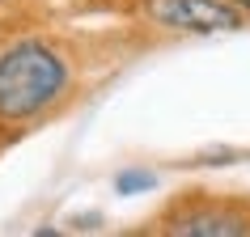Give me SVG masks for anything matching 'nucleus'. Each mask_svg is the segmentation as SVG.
Masks as SVG:
<instances>
[{
    "label": "nucleus",
    "mask_w": 250,
    "mask_h": 237,
    "mask_svg": "<svg viewBox=\"0 0 250 237\" xmlns=\"http://www.w3.org/2000/svg\"><path fill=\"white\" fill-rule=\"evenodd\" d=\"M237 4H242V9H250V0H237Z\"/></svg>",
    "instance_id": "obj_5"
},
{
    "label": "nucleus",
    "mask_w": 250,
    "mask_h": 237,
    "mask_svg": "<svg viewBox=\"0 0 250 237\" xmlns=\"http://www.w3.org/2000/svg\"><path fill=\"white\" fill-rule=\"evenodd\" d=\"M166 229L183 237H242L250 233V220L221 208H199V212H187V216H174Z\"/></svg>",
    "instance_id": "obj_3"
},
{
    "label": "nucleus",
    "mask_w": 250,
    "mask_h": 237,
    "mask_svg": "<svg viewBox=\"0 0 250 237\" xmlns=\"http://www.w3.org/2000/svg\"><path fill=\"white\" fill-rule=\"evenodd\" d=\"M148 17L183 34H216L242 26V13L225 0H148Z\"/></svg>",
    "instance_id": "obj_2"
},
{
    "label": "nucleus",
    "mask_w": 250,
    "mask_h": 237,
    "mask_svg": "<svg viewBox=\"0 0 250 237\" xmlns=\"http://www.w3.org/2000/svg\"><path fill=\"white\" fill-rule=\"evenodd\" d=\"M115 186L123 191V195H136V191H153V186H157V174H148V170H123Z\"/></svg>",
    "instance_id": "obj_4"
},
{
    "label": "nucleus",
    "mask_w": 250,
    "mask_h": 237,
    "mask_svg": "<svg viewBox=\"0 0 250 237\" xmlns=\"http://www.w3.org/2000/svg\"><path fill=\"white\" fill-rule=\"evenodd\" d=\"M68 89V68L47 42H13L0 55V118L26 123Z\"/></svg>",
    "instance_id": "obj_1"
}]
</instances>
